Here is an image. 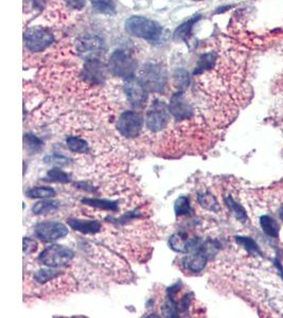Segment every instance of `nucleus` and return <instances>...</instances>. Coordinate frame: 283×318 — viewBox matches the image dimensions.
<instances>
[{"instance_id": "1", "label": "nucleus", "mask_w": 283, "mask_h": 318, "mask_svg": "<svg viewBox=\"0 0 283 318\" xmlns=\"http://www.w3.org/2000/svg\"><path fill=\"white\" fill-rule=\"evenodd\" d=\"M128 34L148 41H157L162 35V27L155 20L143 16H132L125 22Z\"/></svg>"}, {"instance_id": "2", "label": "nucleus", "mask_w": 283, "mask_h": 318, "mask_svg": "<svg viewBox=\"0 0 283 318\" xmlns=\"http://www.w3.org/2000/svg\"><path fill=\"white\" fill-rule=\"evenodd\" d=\"M136 69V59L125 50H116L110 57L108 70L115 77L129 80L135 78Z\"/></svg>"}, {"instance_id": "3", "label": "nucleus", "mask_w": 283, "mask_h": 318, "mask_svg": "<svg viewBox=\"0 0 283 318\" xmlns=\"http://www.w3.org/2000/svg\"><path fill=\"white\" fill-rule=\"evenodd\" d=\"M139 80L147 92L162 93L167 85V71L159 64L150 63L143 67Z\"/></svg>"}, {"instance_id": "4", "label": "nucleus", "mask_w": 283, "mask_h": 318, "mask_svg": "<svg viewBox=\"0 0 283 318\" xmlns=\"http://www.w3.org/2000/svg\"><path fill=\"white\" fill-rule=\"evenodd\" d=\"M24 40L29 51L41 52L51 46L54 41V35L48 28L33 27L25 32Z\"/></svg>"}, {"instance_id": "5", "label": "nucleus", "mask_w": 283, "mask_h": 318, "mask_svg": "<svg viewBox=\"0 0 283 318\" xmlns=\"http://www.w3.org/2000/svg\"><path fill=\"white\" fill-rule=\"evenodd\" d=\"M169 105L165 102L154 100L145 115V125L152 132H160L165 130L170 122Z\"/></svg>"}, {"instance_id": "6", "label": "nucleus", "mask_w": 283, "mask_h": 318, "mask_svg": "<svg viewBox=\"0 0 283 318\" xmlns=\"http://www.w3.org/2000/svg\"><path fill=\"white\" fill-rule=\"evenodd\" d=\"M71 249L62 245H51L45 248L38 257V261L49 267H62L73 259Z\"/></svg>"}, {"instance_id": "7", "label": "nucleus", "mask_w": 283, "mask_h": 318, "mask_svg": "<svg viewBox=\"0 0 283 318\" xmlns=\"http://www.w3.org/2000/svg\"><path fill=\"white\" fill-rule=\"evenodd\" d=\"M143 120L141 116L136 112H124L119 117L117 122V129L121 136L126 138H135L140 134L142 129Z\"/></svg>"}, {"instance_id": "8", "label": "nucleus", "mask_w": 283, "mask_h": 318, "mask_svg": "<svg viewBox=\"0 0 283 318\" xmlns=\"http://www.w3.org/2000/svg\"><path fill=\"white\" fill-rule=\"evenodd\" d=\"M35 236L43 242H54L68 235L67 226L59 222H42L36 225Z\"/></svg>"}, {"instance_id": "9", "label": "nucleus", "mask_w": 283, "mask_h": 318, "mask_svg": "<svg viewBox=\"0 0 283 318\" xmlns=\"http://www.w3.org/2000/svg\"><path fill=\"white\" fill-rule=\"evenodd\" d=\"M84 81L91 85H101L105 80V66L98 57L86 58L82 70Z\"/></svg>"}, {"instance_id": "10", "label": "nucleus", "mask_w": 283, "mask_h": 318, "mask_svg": "<svg viewBox=\"0 0 283 318\" xmlns=\"http://www.w3.org/2000/svg\"><path fill=\"white\" fill-rule=\"evenodd\" d=\"M169 111L171 115L177 120H186L190 119L193 116V110L191 104L186 99V96L183 92H177L171 97Z\"/></svg>"}, {"instance_id": "11", "label": "nucleus", "mask_w": 283, "mask_h": 318, "mask_svg": "<svg viewBox=\"0 0 283 318\" xmlns=\"http://www.w3.org/2000/svg\"><path fill=\"white\" fill-rule=\"evenodd\" d=\"M76 48L78 53L85 58L96 57L97 54H100L105 50V45L103 40L98 36H85L78 39L76 44Z\"/></svg>"}, {"instance_id": "12", "label": "nucleus", "mask_w": 283, "mask_h": 318, "mask_svg": "<svg viewBox=\"0 0 283 318\" xmlns=\"http://www.w3.org/2000/svg\"><path fill=\"white\" fill-rule=\"evenodd\" d=\"M124 92L130 105L135 106V108L143 105L147 99L146 88L143 86L140 80L136 78L126 80V83L124 85Z\"/></svg>"}, {"instance_id": "13", "label": "nucleus", "mask_w": 283, "mask_h": 318, "mask_svg": "<svg viewBox=\"0 0 283 318\" xmlns=\"http://www.w3.org/2000/svg\"><path fill=\"white\" fill-rule=\"evenodd\" d=\"M207 259H208V256L205 250V247L204 245L201 244V242H200V244L192 251H190L189 255L185 257L183 262H184V266L186 267V269L192 272H199V271H202L204 267L206 266Z\"/></svg>"}, {"instance_id": "14", "label": "nucleus", "mask_w": 283, "mask_h": 318, "mask_svg": "<svg viewBox=\"0 0 283 318\" xmlns=\"http://www.w3.org/2000/svg\"><path fill=\"white\" fill-rule=\"evenodd\" d=\"M197 243H198V240H195V239L189 240L187 235L182 234V232L173 235L169 240L170 247L174 251L181 252V253L190 252L193 248L195 247Z\"/></svg>"}, {"instance_id": "15", "label": "nucleus", "mask_w": 283, "mask_h": 318, "mask_svg": "<svg viewBox=\"0 0 283 318\" xmlns=\"http://www.w3.org/2000/svg\"><path fill=\"white\" fill-rule=\"evenodd\" d=\"M68 225L73 230L79 231L84 235H95L98 234L102 226L98 221H85L79 219H70L68 220Z\"/></svg>"}, {"instance_id": "16", "label": "nucleus", "mask_w": 283, "mask_h": 318, "mask_svg": "<svg viewBox=\"0 0 283 318\" xmlns=\"http://www.w3.org/2000/svg\"><path fill=\"white\" fill-rule=\"evenodd\" d=\"M200 18H201L200 15H197V16H193L192 18H190L189 20H187L186 23H184L183 25L178 27L173 34L174 40H176V41L187 40L191 36L193 27H194V25L198 23V20H200Z\"/></svg>"}, {"instance_id": "17", "label": "nucleus", "mask_w": 283, "mask_h": 318, "mask_svg": "<svg viewBox=\"0 0 283 318\" xmlns=\"http://www.w3.org/2000/svg\"><path fill=\"white\" fill-rule=\"evenodd\" d=\"M59 208V203L51 200H42L40 202H37L33 208L32 211L34 215L40 216V215H48V214H54V212Z\"/></svg>"}, {"instance_id": "18", "label": "nucleus", "mask_w": 283, "mask_h": 318, "mask_svg": "<svg viewBox=\"0 0 283 318\" xmlns=\"http://www.w3.org/2000/svg\"><path fill=\"white\" fill-rule=\"evenodd\" d=\"M260 225L263 231L267 236H270L272 238H278L280 226L275 219L271 218L270 216H263L260 219Z\"/></svg>"}, {"instance_id": "19", "label": "nucleus", "mask_w": 283, "mask_h": 318, "mask_svg": "<svg viewBox=\"0 0 283 318\" xmlns=\"http://www.w3.org/2000/svg\"><path fill=\"white\" fill-rule=\"evenodd\" d=\"M66 143H67V147L69 149V151L73 153H86L88 152V143L78 137V136H70L66 139Z\"/></svg>"}, {"instance_id": "20", "label": "nucleus", "mask_w": 283, "mask_h": 318, "mask_svg": "<svg viewBox=\"0 0 283 318\" xmlns=\"http://www.w3.org/2000/svg\"><path fill=\"white\" fill-rule=\"evenodd\" d=\"M214 62H215V54L214 53L208 52V53L203 54L198 62L197 68L194 70V75L201 74L204 71L212 68V66L214 65Z\"/></svg>"}, {"instance_id": "21", "label": "nucleus", "mask_w": 283, "mask_h": 318, "mask_svg": "<svg viewBox=\"0 0 283 318\" xmlns=\"http://www.w3.org/2000/svg\"><path fill=\"white\" fill-rule=\"evenodd\" d=\"M93 7L104 14H114L116 12L117 0H89Z\"/></svg>"}, {"instance_id": "22", "label": "nucleus", "mask_w": 283, "mask_h": 318, "mask_svg": "<svg viewBox=\"0 0 283 318\" xmlns=\"http://www.w3.org/2000/svg\"><path fill=\"white\" fill-rule=\"evenodd\" d=\"M82 203L93 206L95 208H99L102 210H108V211H117L118 210V204L112 201L106 200H97V199H84Z\"/></svg>"}, {"instance_id": "23", "label": "nucleus", "mask_w": 283, "mask_h": 318, "mask_svg": "<svg viewBox=\"0 0 283 318\" xmlns=\"http://www.w3.org/2000/svg\"><path fill=\"white\" fill-rule=\"evenodd\" d=\"M55 194V190L48 187H36L27 191V195L32 199H48L53 198Z\"/></svg>"}, {"instance_id": "24", "label": "nucleus", "mask_w": 283, "mask_h": 318, "mask_svg": "<svg viewBox=\"0 0 283 318\" xmlns=\"http://www.w3.org/2000/svg\"><path fill=\"white\" fill-rule=\"evenodd\" d=\"M236 243L240 244L242 247L246 249V251L250 255H260V249L257 245L256 242L251 238H245V237H236Z\"/></svg>"}, {"instance_id": "25", "label": "nucleus", "mask_w": 283, "mask_h": 318, "mask_svg": "<svg viewBox=\"0 0 283 318\" xmlns=\"http://www.w3.org/2000/svg\"><path fill=\"white\" fill-rule=\"evenodd\" d=\"M47 178H49V180L51 181H56V183H61V184H68L71 180L70 175L68 173L59 170L57 168L50 170L47 173Z\"/></svg>"}, {"instance_id": "26", "label": "nucleus", "mask_w": 283, "mask_h": 318, "mask_svg": "<svg viewBox=\"0 0 283 318\" xmlns=\"http://www.w3.org/2000/svg\"><path fill=\"white\" fill-rule=\"evenodd\" d=\"M174 210H175L176 216H178V217L189 214V212L191 211L189 199L186 198V196H181V198H178L175 202Z\"/></svg>"}, {"instance_id": "27", "label": "nucleus", "mask_w": 283, "mask_h": 318, "mask_svg": "<svg viewBox=\"0 0 283 318\" xmlns=\"http://www.w3.org/2000/svg\"><path fill=\"white\" fill-rule=\"evenodd\" d=\"M174 80H175V85L178 87V89H180L181 92H183V90L186 89L189 85V82H190L189 73L184 69L176 70L174 74Z\"/></svg>"}, {"instance_id": "28", "label": "nucleus", "mask_w": 283, "mask_h": 318, "mask_svg": "<svg viewBox=\"0 0 283 318\" xmlns=\"http://www.w3.org/2000/svg\"><path fill=\"white\" fill-rule=\"evenodd\" d=\"M24 141H25L26 147L29 151H31V152H37V151L40 150L42 146L41 140L37 138L36 136L31 135V134H25Z\"/></svg>"}, {"instance_id": "29", "label": "nucleus", "mask_w": 283, "mask_h": 318, "mask_svg": "<svg viewBox=\"0 0 283 318\" xmlns=\"http://www.w3.org/2000/svg\"><path fill=\"white\" fill-rule=\"evenodd\" d=\"M226 204L228 205V207L230 208V210L235 215V217H236L237 219H239L240 221L245 222V221L247 220V216H246L245 210H244L240 205H237V204L233 201V199L231 198V196H229V198L226 199Z\"/></svg>"}, {"instance_id": "30", "label": "nucleus", "mask_w": 283, "mask_h": 318, "mask_svg": "<svg viewBox=\"0 0 283 318\" xmlns=\"http://www.w3.org/2000/svg\"><path fill=\"white\" fill-rule=\"evenodd\" d=\"M58 275H59V272L57 270H53L51 268H46V269H40L39 271H37L34 277L38 282L43 283L48 280L55 279Z\"/></svg>"}, {"instance_id": "31", "label": "nucleus", "mask_w": 283, "mask_h": 318, "mask_svg": "<svg viewBox=\"0 0 283 318\" xmlns=\"http://www.w3.org/2000/svg\"><path fill=\"white\" fill-rule=\"evenodd\" d=\"M199 202L203 206H205L207 209H212V210H214V207L217 205L213 196L212 195H208V194L199 195Z\"/></svg>"}, {"instance_id": "32", "label": "nucleus", "mask_w": 283, "mask_h": 318, "mask_svg": "<svg viewBox=\"0 0 283 318\" xmlns=\"http://www.w3.org/2000/svg\"><path fill=\"white\" fill-rule=\"evenodd\" d=\"M36 249V243L34 240L29 238H24V253L28 255L31 253Z\"/></svg>"}, {"instance_id": "33", "label": "nucleus", "mask_w": 283, "mask_h": 318, "mask_svg": "<svg viewBox=\"0 0 283 318\" xmlns=\"http://www.w3.org/2000/svg\"><path fill=\"white\" fill-rule=\"evenodd\" d=\"M62 2L74 10H82L85 7V0H62Z\"/></svg>"}]
</instances>
